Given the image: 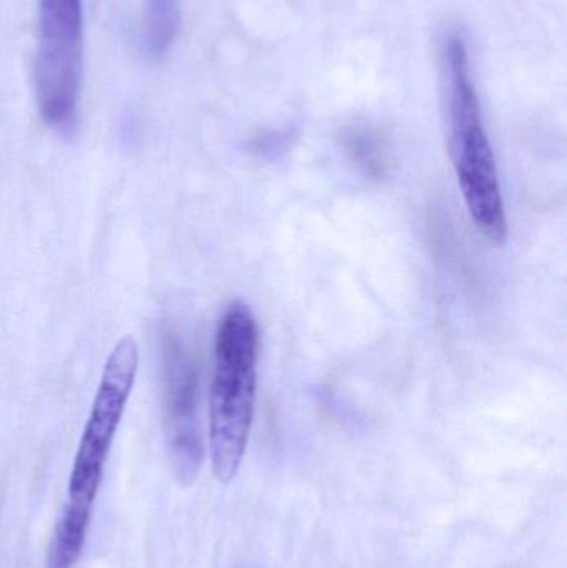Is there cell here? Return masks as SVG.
<instances>
[{"label": "cell", "instance_id": "cell-1", "mask_svg": "<svg viewBox=\"0 0 567 568\" xmlns=\"http://www.w3.org/2000/svg\"><path fill=\"white\" fill-rule=\"evenodd\" d=\"M139 369V347L122 337L107 359L75 460L70 473L67 500L47 550L45 568H75L85 547L93 507L102 486L103 470L113 437L125 413Z\"/></svg>", "mask_w": 567, "mask_h": 568}, {"label": "cell", "instance_id": "cell-2", "mask_svg": "<svg viewBox=\"0 0 567 568\" xmlns=\"http://www.w3.org/2000/svg\"><path fill=\"white\" fill-rule=\"evenodd\" d=\"M443 55L449 153L459 192L476 229L496 245H505L508 216L498 163L483 120L465 39L459 33L449 36Z\"/></svg>", "mask_w": 567, "mask_h": 568}, {"label": "cell", "instance_id": "cell-3", "mask_svg": "<svg viewBox=\"0 0 567 568\" xmlns=\"http://www.w3.org/2000/svg\"><path fill=\"white\" fill-rule=\"evenodd\" d=\"M260 331L249 304L233 301L219 323L210 394L213 474L229 484L249 446L259 383Z\"/></svg>", "mask_w": 567, "mask_h": 568}, {"label": "cell", "instance_id": "cell-4", "mask_svg": "<svg viewBox=\"0 0 567 568\" xmlns=\"http://www.w3.org/2000/svg\"><path fill=\"white\" fill-rule=\"evenodd\" d=\"M82 70V0H39L37 106L43 123L62 136H72L79 125Z\"/></svg>", "mask_w": 567, "mask_h": 568}, {"label": "cell", "instance_id": "cell-5", "mask_svg": "<svg viewBox=\"0 0 567 568\" xmlns=\"http://www.w3.org/2000/svg\"><path fill=\"white\" fill-rule=\"evenodd\" d=\"M163 426L176 483L190 487L199 479L205 447L199 419V371L183 337L166 329L162 339Z\"/></svg>", "mask_w": 567, "mask_h": 568}]
</instances>
